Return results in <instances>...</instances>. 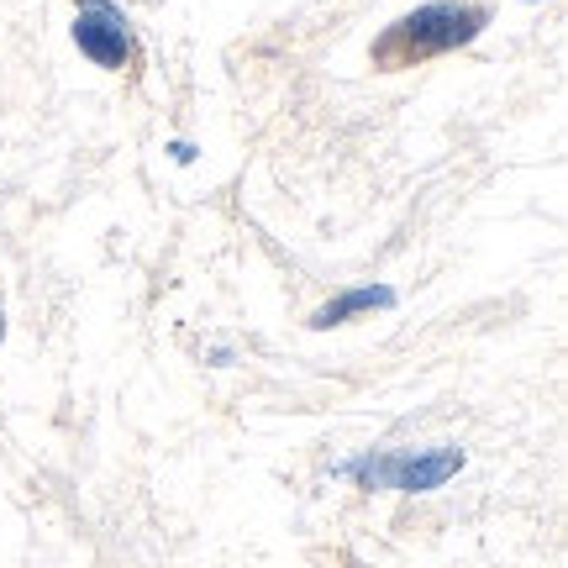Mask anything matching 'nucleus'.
Instances as JSON below:
<instances>
[{
	"mask_svg": "<svg viewBox=\"0 0 568 568\" xmlns=\"http://www.w3.org/2000/svg\"><path fill=\"white\" fill-rule=\"evenodd\" d=\"M485 27L489 6H479V0H432L422 11H406L395 27H385V38L374 42V63L379 69H410L432 53H453V48L474 42Z\"/></svg>",
	"mask_w": 568,
	"mask_h": 568,
	"instance_id": "nucleus-1",
	"label": "nucleus"
},
{
	"mask_svg": "<svg viewBox=\"0 0 568 568\" xmlns=\"http://www.w3.org/2000/svg\"><path fill=\"white\" fill-rule=\"evenodd\" d=\"M458 468H464V453H458V447H426V453H385V458L347 464V474L364 479L368 489H406V495H422V489L447 485Z\"/></svg>",
	"mask_w": 568,
	"mask_h": 568,
	"instance_id": "nucleus-2",
	"label": "nucleus"
},
{
	"mask_svg": "<svg viewBox=\"0 0 568 568\" xmlns=\"http://www.w3.org/2000/svg\"><path fill=\"white\" fill-rule=\"evenodd\" d=\"M74 42H80L84 59H95L101 69L132 63V27L111 0H84V11L74 17Z\"/></svg>",
	"mask_w": 568,
	"mask_h": 568,
	"instance_id": "nucleus-3",
	"label": "nucleus"
},
{
	"mask_svg": "<svg viewBox=\"0 0 568 568\" xmlns=\"http://www.w3.org/2000/svg\"><path fill=\"white\" fill-rule=\"evenodd\" d=\"M389 301H395L389 290H347L343 301L322 305V311L311 316V326H343L347 316H358V311H374V305H389Z\"/></svg>",
	"mask_w": 568,
	"mask_h": 568,
	"instance_id": "nucleus-4",
	"label": "nucleus"
},
{
	"mask_svg": "<svg viewBox=\"0 0 568 568\" xmlns=\"http://www.w3.org/2000/svg\"><path fill=\"white\" fill-rule=\"evenodd\" d=\"M0 337H6V311H0Z\"/></svg>",
	"mask_w": 568,
	"mask_h": 568,
	"instance_id": "nucleus-5",
	"label": "nucleus"
}]
</instances>
